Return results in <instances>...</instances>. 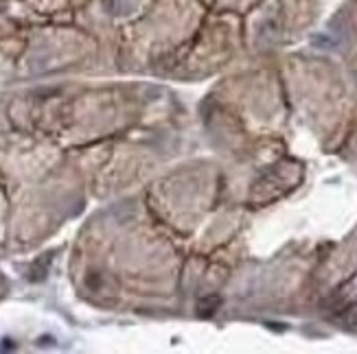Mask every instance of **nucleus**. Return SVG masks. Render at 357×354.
I'll use <instances>...</instances> for the list:
<instances>
[{
	"label": "nucleus",
	"mask_w": 357,
	"mask_h": 354,
	"mask_svg": "<svg viewBox=\"0 0 357 354\" xmlns=\"http://www.w3.org/2000/svg\"><path fill=\"white\" fill-rule=\"evenodd\" d=\"M219 304H222V300H219L217 295H210V298L200 300V304H197L200 317H210V315H213V313L219 308Z\"/></svg>",
	"instance_id": "1"
}]
</instances>
